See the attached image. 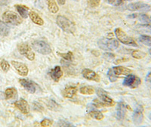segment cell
I'll use <instances>...</instances> for the list:
<instances>
[{"label":"cell","instance_id":"1","mask_svg":"<svg viewBox=\"0 0 151 127\" xmlns=\"http://www.w3.org/2000/svg\"><path fill=\"white\" fill-rule=\"evenodd\" d=\"M98 45L104 51H114L119 47V43L118 40L113 38H102L98 40Z\"/></svg>","mask_w":151,"mask_h":127},{"label":"cell","instance_id":"2","mask_svg":"<svg viewBox=\"0 0 151 127\" xmlns=\"http://www.w3.org/2000/svg\"><path fill=\"white\" fill-rule=\"evenodd\" d=\"M57 24L58 25L64 32H67L69 33H73L76 30L75 24L69 20L67 17H64L63 15H58L56 19Z\"/></svg>","mask_w":151,"mask_h":127},{"label":"cell","instance_id":"3","mask_svg":"<svg viewBox=\"0 0 151 127\" xmlns=\"http://www.w3.org/2000/svg\"><path fill=\"white\" fill-rule=\"evenodd\" d=\"M115 35L117 37V40H119V41L122 43V44H124V45H131V46L134 47L138 46L137 43L132 37L128 36L120 28H116L115 30Z\"/></svg>","mask_w":151,"mask_h":127},{"label":"cell","instance_id":"4","mask_svg":"<svg viewBox=\"0 0 151 127\" xmlns=\"http://www.w3.org/2000/svg\"><path fill=\"white\" fill-rule=\"evenodd\" d=\"M33 49L42 55H48L52 52V48L48 43L43 40H35L32 43Z\"/></svg>","mask_w":151,"mask_h":127},{"label":"cell","instance_id":"5","mask_svg":"<svg viewBox=\"0 0 151 127\" xmlns=\"http://www.w3.org/2000/svg\"><path fill=\"white\" fill-rule=\"evenodd\" d=\"M4 21L12 25H19L22 23V19L13 12H6L2 15Z\"/></svg>","mask_w":151,"mask_h":127},{"label":"cell","instance_id":"6","mask_svg":"<svg viewBox=\"0 0 151 127\" xmlns=\"http://www.w3.org/2000/svg\"><path fill=\"white\" fill-rule=\"evenodd\" d=\"M141 83V79L134 74H129L126 76L123 82V86H127L131 89H135L138 87Z\"/></svg>","mask_w":151,"mask_h":127},{"label":"cell","instance_id":"7","mask_svg":"<svg viewBox=\"0 0 151 127\" xmlns=\"http://www.w3.org/2000/svg\"><path fill=\"white\" fill-rule=\"evenodd\" d=\"M17 49L19 52L22 55L25 56L28 60L33 61L35 58V54L33 52V50L31 49L30 47L26 44V43H21L17 45Z\"/></svg>","mask_w":151,"mask_h":127},{"label":"cell","instance_id":"8","mask_svg":"<svg viewBox=\"0 0 151 127\" xmlns=\"http://www.w3.org/2000/svg\"><path fill=\"white\" fill-rule=\"evenodd\" d=\"M96 93L98 95V96L100 98V99H101V101L104 102L106 106L110 107L114 105V104H115L114 101L109 96L104 90L102 89H98Z\"/></svg>","mask_w":151,"mask_h":127},{"label":"cell","instance_id":"9","mask_svg":"<svg viewBox=\"0 0 151 127\" xmlns=\"http://www.w3.org/2000/svg\"><path fill=\"white\" fill-rule=\"evenodd\" d=\"M127 9L129 11L135 12V11H141V12H148L150 9V6L146 3L143 2H134L128 5Z\"/></svg>","mask_w":151,"mask_h":127},{"label":"cell","instance_id":"10","mask_svg":"<svg viewBox=\"0 0 151 127\" xmlns=\"http://www.w3.org/2000/svg\"><path fill=\"white\" fill-rule=\"evenodd\" d=\"M12 64L20 75L22 76H27L29 70H28V67L24 64L21 63V62L16 61H12Z\"/></svg>","mask_w":151,"mask_h":127},{"label":"cell","instance_id":"11","mask_svg":"<svg viewBox=\"0 0 151 127\" xmlns=\"http://www.w3.org/2000/svg\"><path fill=\"white\" fill-rule=\"evenodd\" d=\"M19 82L21 83V86L28 92L31 93V94H34L36 92V87L35 83H33L32 81L27 80L25 79H20Z\"/></svg>","mask_w":151,"mask_h":127},{"label":"cell","instance_id":"12","mask_svg":"<svg viewBox=\"0 0 151 127\" xmlns=\"http://www.w3.org/2000/svg\"><path fill=\"white\" fill-rule=\"evenodd\" d=\"M82 74H83V76L88 80H93L98 82L101 80V77L99 76V75L90 69H84Z\"/></svg>","mask_w":151,"mask_h":127},{"label":"cell","instance_id":"13","mask_svg":"<svg viewBox=\"0 0 151 127\" xmlns=\"http://www.w3.org/2000/svg\"><path fill=\"white\" fill-rule=\"evenodd\" d=\"M14 105H15L16 108H17L19 110H21L23 113L27 114V113H29V105H28V102L26 100L21 98V99L15 101V102H14Z\"/></svg>","mask_w":151,"mask_h":127},{"label":"cell","instance_id":"14","mask_svg":"<svg viewBox=\"0 0 151 127\" xmlns=\"http://www.w3.org/2000/svg\"><path fill=\"white\" fill-rule=\"evenodd\" d=\"M132 120L133 122L135 125H138L141 124L144 120V113H143V109L141 107L137 108L135 110H134L133 116H132Z\"/></svg>","mask_w":151,"mask_h":127},{"label":"cell","instance_id":"15","mask_svg":"<svg viewBox=\"0 0 151 127\" xmlns=\"http://www.w3.org/2000/svg\"><path fill=\"white\" fill-rule=\"evenodd\" d=\"M48 74H49L51 78H52L54 81H55V82H58L59 79H60V78H61L62 76H63V71H62L60 66H56L55 68L52 69V70L49 71Z\"/></svg>","mask_w":151,"mask_h":127},{"label":"cell","instance_id":"16","mask_svg":"<svg viewBox=\"0 0 151 127\" xmlns=\"http://www.w3.org/2000/svg\"><path fill=\"white\" fill-rule=\"evenodd\" d=\"M126 105L124 102L120 101L118 104L116 108V118L119 120H122L125 118V113H126Z\"/></svg>","mask_w":151,"mask_h":127},{"label":"cell","instance_id":"17","mask_svg":"<svg viewBox=\"0 0 151 127\" xmlns=\"http://www.w3.org/2000/svg\"><path fill=\"white\" fill-rule=\"evenodd\" d=\"M113 74H115L116 76L121 75L128 76L129 74H132V71L130 69L127 68V67H122V66H116V67H113L112 69Z\"/></svg>","mask_w":151,"mask_h":127},{"label":"cell","instance_id":"18","mask_svg":"<svg viewBox=\"0 0 151 127\" xmlns=\"http://www.w3.org/2000/svg\"><path fill=\"white\" fill-rule=\"evenodd\" d=\"M77 92V88L75 86L66 87L63 91V96L67 98H72Z\"/></svg>","mask_w":151,"mask_h":127},{"label":"cell","instance_id":"19","mask_svg":"<svg viewBox=\"0 0 151 127\" xmlns=\"http://www.w3.org/2000/svg\"><path fill=\"white\" fill-rule=\"evenodd\" d=\"M29 18L31 19V21H33L34 24H37V25H40V26H42L44 24V21L43 19L40 17L39 14L36 13V12H33V11H31V12H29Z\"/></svg>","mask_w":151,"mask_h":127},{"label":"cell","instance_id":"20","mask_svg":"<svg viewBox=\"0 0 151 127\" xmlns=\"http://www.w3.org/2000/svg\"><path fill=\"white\" fill-rule=\"evenodd\" d=\"M45 104H46L47 107L51 110H53V111H59V110H61V107L60 105H58V103H56L53 99H49L45 101Z\"/></svg>","mask_w":151,"mask_h":127},{"label":"cell","instance_id":"21","mask_svg":"<svg viewBox=\"0 0 151 127\" xmlns=\"http://www.w3.org/2000/svg\"><path fill=\"white\" fill-rule=\"evenodd\" d=\"M15 8L20 15L23 17V18H27L29 14H28V12H29V9L26 7L25 5H16Z\"/></svg>","mask_w":151,"mask_h":127},{"label":"cell","instance_id":"22","mask_svg":"<svg viewBox=\"0 0 151 127\" xmlns=\"http://www.w3.org/2000/svg\"><path fill=\"white\" fill-rule=\"evenodd\" d=\"M47 2H48V9L50 12L55 14V13L58 12V5H57L55 0H47Z\"/></svg>","mask_w":151,"mask_h":127},{"label":"cell","instance_id":"23","mask_svg":"<svg viewBox=\"0 0 151 127\" xmlns=\"http://www.w3.org/2000/svg\"><path fill=\"white\" fill-rule=\"evenodd\" d=\"M9 31H10V29H9L7 24L4 23L3 21H0V36H8L9 33Z\"/></svg>","mask_w":151,"mask_h":127},{"label":"cell","instance_id":"24","mask_svg":"<svg viewBox=\"0 0 151 127\" xmlns=\"http://www.w3.org/2000/svg\"><path fill=\"white\" fill-rule=\"evenodd\" d=\"M17 92L15 88H8L5 92V99H11V98H14L17 95Z\"/></svg>","mask_w":151,"mask_h":127},{"label":"cell","instance_id":"25","mask_svg":"<svg viewBox=\"0 0 151 127\" xmlns=\"http://www.w3.org/2000/svg\"><path fill=\"white\" fill-rule=\"evenodd\" d=\"M88 115L91 117V118H94L95 120H101L104 118V114L99 110H93L88 113Z\"/></svg>","mask_w":151,"mask_h":127},{"label":"cell","instance_id":"26","mask_svg":"<svg viewBox=\"0 0 151 127\" xmlns=\"http://www.w3.org/2000/svg\"><path fill=\"white\" fill-rule=\"evenodd\" d=\"M139 41L144 45L151 47V36L141 35L139 37Z\"/></svg>","mask_w":151,"mask_h":127},{"label":"cell","instance_id":"27","mask_svg":"<svg viewBox=\"0 0 151 127\" xmlns=\"http://www.w3.org/2000/svg\"><path fill=\"white\" fill-rule=\"evenodd\" d=\"M137 30L141 33H151V27L148 24H139L136 26Z\"/></svg>","mask_w":151,"mask_h":127},{"label":"cell","instance_id":"28","mask_svg":"<svg viewBox=\"0 0 151 127\" xmlns=\"http://www.w3.org/2000/svg\"><path fill=\"white\" fill-rule=\"evenodd\" d=\"M80 92L83 95H92L94 94V89L91 86H83L80 88Z\"/></svg>","mask_w":151,"mask_h":127},{"label":"cell","instance_id":"29","mask_svg":"<svg viewBox=\"0 0 151 127\" xmlns=\"http://www.w3.org/2000/svg\"><path fill=\"white\" fill-rule=\"evenodd\" d=\"M58 55L66 61H72L73 58V55L71 52H68L67 53H58Z\"/></svg>","mask_w":151,"mask_h":127},{"label":"cell","instance_id":"30","mask_svg":"<svg viewBox=\"0 0 151 127\" xmlns=\"http://www.w3.org/2000/svg\"><path fill=\"white\" fill-rule=\"evenodd\" d=\"M132 55L133 58L136 59H141L146 56V54L143 52H141V51H133Z\"/></svg>","mask_w":151,"mask_h":127},{"label":"cell","instance_id":"31","mask_svg":"<svg viewBox=\"0 0 151 127\" xmlns=\"http://www.w3.org/2000/svg\"><path fill=\"white\" fill-rule=\"evenodd\" d=\"M0 66H1V68L4 72H8L10 69V64L7 61L5 60H2L0 62Z\"/></svg>","mask_w":151,"mask_h":127},{"label":"cell","instance_id":"32","mask_svg":"<svg viewBox=\"0 0 151 127\" xmlns=\"http://www.w3.org/2000/svg\"><path fill=\"white\" fill-rule=\"evenodd\" d=\"M59 127H76L75 126L73 125L72 123H69L68 121L64 120H60L58 122Z\"/></svg>","mask_w":151,"mask_h":127},{"label":"cell","instance_id":"33","mask_svg":"<svg viewBox=\"0 0 151 127\" xmlns=\"http://www.w3.org/2000/svg\"><path fill=\"white\" fill-rule=\"evenodd\" d=\"M106 2L108 4L112 5H115V6H119L124 3V0H106Z\"/></svg>","mask_w":151,"mask_h":127},{"label":"cell","instance_id":"34","mask_svg":"<svg viewBox=\"0 0 151 127\" xmlns=\"http://www.w3.org/2000/svg\"><path fill=\"white\" fill-rule=\"evenodd\" d=\"M52 125V121L49 119H44L40 123V126L42 127H49Z\"/></svg>","mask_w":151,"mask_h":127},{"label":"cell","instance_id":"35","mask_svg":"<svg viewBox=\"0 0 151 127\" xmlns=\"http://www.w3.org/2000/svg\"><path fill=\"white\" fill-rule=\"evenodd\" d=\"M107 75H108V78L110 80V82H116L117 80V76L113 74L112 69L109 70L108 73H107Z\"/></svg>","mask_w":151,"mask_h":127},{"label":"cell","instance_id":"36","mask_svg":"<svg viewBox=\"0 0 151 127\" xmlns=\"http://www.w3.org/2000/svg\"><path fill=\"white\" fill-rule=\"evenodd\" d=\"M33 109H34V110H36V111L39 112H41L44 110V108H43L40 103H38V102H34V103H33Z\"/></svg>","mask_w":151,"mask_h":127},{"label":"cell","instance_id":"37","mask_svg":"<svg viewBox=\"0 0 151 127\" xmlns=\"http://www.w3.org/2000/svg\"><path fill=\"white\" fill-rule=\"evenodd\" d=\"M93 104L94 105L95 107H98V108H101V107H106V105H105L104 102H102L101 101H100L98 99H94L93 101Z\"/></svg>","mask_w":151,"mask_h":127},{"label":"cell","instance_id":"38","mask_svg":"<svg viewBox=\"0 0 151 127\" xmlns=\"http://www.w3.org/2000/svg\"><path fill=\"white\" fill-rule=\"evenodd\" d=\"M100 2H101V0H89L88 1V4L91 7H97L100 4Z\"/></svg>","mask_w":151,"mask_h":127},{"label":"cell","instance_id":"39","mask_svg":"<svg viewBox=\"0 0 151 127\" xmlns=\"http://www.w3.org/2000/svg\"><path fill=\"white\" fill-rule=\"evenodd\" d=\"M104 58H105L106 60L111 61L115 58V55H113V53H110V52H106V53L104 54Z\"/></svg>","mask_w":151,"mask_h":127},{"label":"cell","instance_id":"40","mask_svg":"<svg viewBox=\"0 0 151 127\" xmlns=\"http://www.w3.org/2000/svg\"><path fill=\"white\" fill-rule=\"evenodd\" d=\"M9 2V0H0V5H7Z\"/></svg>","mask_w":151,"mask_h":127},{"label":"cell","instance_id":"41","mask_svg":"<svg viewBox=\"0 0 151 127\" xmlns=\"http://www.w3.org/2000/svg\"><path fill=\"white\" fill-rule=\"evenodd\" d=\"M5 99V92H2L0 91V101L1 100Z\"/></svg>","mask_w":151,"mask_h":127},{"label":"cell","instance_id":"42","mask_svg":"<svg viewBox=\"0 0 151 127\" xmlns=\"http://www.w3.org/2000/svg\"><path fill=\"white\" fill-rule=\"evenodd\" d=\"M146 80L148 81V82H150L151 81V72H150L149 74H147L146 77Z\"/></svg>","mask_w":151,"mask_h":127},{"label":"cell","instance_id":"43","mask_svg":"<svg viewBox=\"0 0 151 127\" xmlns=\"http://www.w3.org/2000/svg\"><path fill=\"white\" fill-rule=\"evenodd\" d=\"M57 1H58V3L61 5H64V4H65V2H66V0H57Z\"/></svg>","mask_w":151,"mask_h":127},{"label":"cell","instance_id":"44","mask_svg":"<svg viewBox=\"0 0 151 127\" xmlns=\"http://www.w3.org/2000/svg\"><path fill=\"white\" fill-rule=\"evenodd\" d=\"M147 24H148V25H150V26L151 27V17H149V19H148L147 23Z\"/></svg>","mask_w":151,"mask_h":127},{"label":"cell","instance_id":"45","mask_svg":"<svg viewBox=\"0 0 151 127\" xmlns=\"http://www.w3.org/2000/svg\"><path fill=\"white\" fill-rule=\"evenodd\" d=\"M149 53L150 54V55H151V48H150L149 49Z\"/></svg>","mask_w":151,"mask_h":127},{"label":"cell","instance_id":"46","mask_svg":"<svg viewBox=\"0 0 151 127\" xmlns=\"http://www.w3.org/2000/svg\"><path fill=\"white\" fill-rule=\"evenodd\" d=\"M149 118L150 119V120H151V113H150V115H149Z\"/></svg>","mask_w":151,"mask_h":127},{"label":"cell","instance_id":"47","mask_svg":"<svg viewBox=\"0 0 151 127\" xmlns=\"http://www.w3.org/2000/svg\"><path fill=\"white\" fill-rule=\"evenodd\" d=\"M124 1H132V0H124Z\"/></svg>","mask_w":151,"mask_h":127},{"label":"cell","instance_id":"48","mask_svg":"<svg viewBox=\"0 0 151 127\" xmlns=\"http://www.w3.org/2000/svg\"><path fill=\"white\" fill-rule=\"evenodd\" d=\"M1 115H2V114H1V111H0V116H1Z\"/></svg>","mask_w":151,"mask_h":127},{"label":"cell","instance_id":"49","mask_svg":"<svg viewBox=\"0 0 151 127\" xmlns=\"http://www.w3.org/2000/svg\"><path fill=\"white\" fill-rule=\"evenodd\" d=\"M0 82H1V76H0Z\"/></svg>","mask_w":151,"mask_h":127},{"label":"cell","instance_id":"50","mask_svg":"<svg viewBox=\"0 0 151 127\" xmlns=\"http://www.w3.org/2000/svg\"><path fill=\"white\" fill-rule=\"evenodd\" d=\"M143 127H145V126H143Z\"/></svg>","mask_w":151,"mask_h":127},{"label":"cell","instance_id":"51","mask_svg":"<svg viewBox=\"0 0 151 127\" xmlns=\"http://www.w3.org/2000/svg\"><path fill=\"white\" fill-rule=\"evenodd\" d=\"M150 82H151V81H150Z\"/></svg>","mask_w":151,"mask_h":127}]
</instances>
